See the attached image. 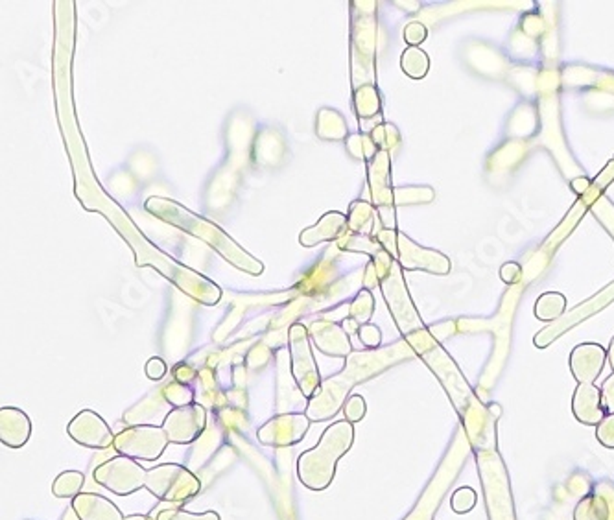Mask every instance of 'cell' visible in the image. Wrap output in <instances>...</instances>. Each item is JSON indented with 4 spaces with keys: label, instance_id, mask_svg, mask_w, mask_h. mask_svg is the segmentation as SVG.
<instances>
[{
    "label": "cell",
    "instance_id": "cell-1",
    "mask_svg": "<svg viewBox=\"0 0 614 520\" xmlns=\"http://www.w3.org/2000/svg\"><path fill=\"white\" fill-rule=\"evenodd\" d=\"M419 355L423 356L425 364L432 369V373L438 377L449 398L452 400V406L460 415V425L465 430L472 452L496 451L498 419L492 418L487 404L482 402V398L469 386L452 356L439 345L438 340L430 344L427 349H423Z\"/></svg>",
    "mask_w": 614,
    "mask_h": 520
},
{
    "label": "cell",
    "instance_id": "cell-2",
    "mask_svg": "<svg viewBox=\"0 0 614 520\" xmlns=\"http://www.w3.org/2000/svg\"><path fill=\"white\" fill-rule=\"evenodd\" d=\"M355 429L349 421L333 423L314 449L304 451L297 460V478L311 491H325L336 476L338 462L351 451Z\"/></svg>",
    "mask_w": 614,
    "mask_h": 520
},
{
    "label": "cell",
    "instance_id": "cell-3",
    "mask_svg": "<svg viewBox=\"0 0 614 520\" xmlns=\"http://www.w3.org/2000/svg\"><path fill=\"white\" fill-rule=\"evenodd\" d=\"M489 520H517L513 491L502 454L496 451L474 452Z\"/></svg>",
    "mask_w": 614,
    "mask_h": 520
},
{
    "label": "cell",
    "instance_id": "cell-4",
    "mask_svg": "<svg viewBox=\"0 0 614 520\" xmlns=\"http://www.w3.org/2000/svg\"><path fill=\"white\" fill-rule=\"evenodd\" d=\"M157 500L168 504H183L194 498L199 489V478L179 463H161L148 469L146 485H144Z\"/></svg>",
    "mask_w": 614,
    "mask_h": 520
},
{
    "label": "cell",
    "instance_id": "cell-5",
    "mask_svg": "<svg viewBox=\"0 0 614 520\" xmlns=\"http://www.w3.org/2000/svg\"><path fill=\"white\" fill-rule=\"evenodd\" d=\"M376 237L382 248L389 255H393L406 270H423V271H430L438 275H447L450 271V260L445 255H441L439 251L418 246L416 242H412L402 233L384 229V231H378Z\"/></svg>",
    "mask_w": 614,
    "mask_h": 520
},
{
    "label": "cell",
    "instance_id": "cell-6",
    "mask_svg": "<svg viewBox=\"0 0 614 520\" xmlns=\"http://www.w3.org/2000/svg\"><path fill=\"white\" fill-rule=\"evenodd\" d=\"M290 356H291V375L299 391L306 398H314L322 389V377L312 355L309 329L295 324L290 329Z\"/></svg>",
    "mask_w": 614,
    "mask_h": 520
},
{
    "label": "cell",
    "instance_id": "cell-7",
    "mask_svg": "<svg viewBox=\"0 0 614 520\" xmlns=\"http://www.w3.org/2000/svg\"><path fill=\"white\" fill-rule=\"evenodd\" d=\"M168 445L170 441L163 427L139 425L117 434L113 449L119 456L137 462H157Z\"/></svg>",
    "mask_w": 614,
    "mask_h": 520
},
{
    "label": "cell",
    "instance_id": "cell-8",
    "mask_svg": "<svg viewBox=\"0 0 614 520\" xmlns=\"http://www.w3.org/2000/svg\"><path fill=\"white\" fill-rule=\"evenodd\" d=\"M148 469H144L137 460L126 456H115L92 472V478L101 487L110 489L119 496H128L141 491L146 485Z\"/></svg>",
    "mask_w": 614,
    "mask_h": 520
},
{
    "label": "cell",
    "instance_id": "cell-9",
    "mask_svg": "<svg viewBox=\"0 0 614 520\" xmlns=\"http://www.w3.org/2000/svg\"><path fill=\"white\" fill-rule=\"evenodd\" d=\"M614 301V282H610L609 286H605L601 292H598L596 295H592L590 299H587L585 302H579L577 306H574L572 310L565 312V316L559 318L557 322H554L552 325L545 327L543 331H539L534 336V345L537 349H546L548 345H552L556 340H559L566 331L574 329L576 325L583 324L585 320L592 318L594 314H598L599 310L607 308L610 302Z\"/></svg>",
    "mask_w": 614,
    "mask_h": 520
},
{
    "label": "cell",
    "instance_id": "cell-10",
    "mask_svg": "<svg viewBox=\"0 0 614 520\" xmlns=\"http://www.w3.org/2000/svg\"><path fill=\"white\" fill-rule=\"evenodd\" d=\"M207 427V413L199 404H186L174 408L166 413L163 429L172 445H190L205 432Z\"/></svg>",
    "mask_w": 614,
    "mask_h": 520
},
{
    "label": "cell",
    "instance_id": "cell-11",
    "mask_svg": "<svg viewBox=\"0 0 614 520\" xmlns=\"http://www.w3.org/2000/svg\"><path fill=\"white\" fill-rule=\"evenodd\" d=\"M311 429V419L302 413H282L277 415V418L270 419L264 423L259 432L257 440L264 447H273V449H284L291 447L302 441Z\"/></svg>",
    "mask_w": 614,
    "mask_h": 520
},
{
    "label": "cell",
    "instance_id": "cell-12",
    "mask_svg": "<svg viewBox=\"0 0 614 520\" xmlns=\"http://www.w3.org/2000/svg\"><path fill=\"white\" fill-rule=\"evenodd\" d=\"M67 434L85 449L106 451L115 443V434L111 432L110 425L92 409L79 411L69 423Z\"/></svg>",
    "mask_w": 614,
    "mask_h": 520
},
{
    "label": "cell",
    "instance_id": "cell-13",
    "mask_svg": "<svg viewBox=\"0 0 614 520\" xmlns=\"http://www.w3.org/2000/svg\"><path fill=\"white\" fill-rule=\"evenodd\" d=\"M605 360L607 351L599 344L594 342L579 344L572 349L568 358L570 373L577 380V384H594L603 371Z\"/></svg>",
    "mask_w": 614,
    "mask_h": 520
},
{
    "label": "cell",
    "instance_id": "cell-14",
    "mask_svg": "<svg viewBox=\"0 0 614 520\" xmlns=\"http://www.w3.org/2000/svg\"><path fill=\"white\" fill-rule=\"evenodd\" d=\"M574 520H614V483L598 482L592 493L577 502Z\"/></svg>",
    "mask_w": 614,
    "mask_h": 520
},
{
    "label": "cell",
    "instance_id": "cell-15",
    "mask_svg": "<svg viewBox=\"0 0 614 520\" xmlns=\"http://www.w3.org/2000/svg\"><path fill=\"white\" fill-rule=\"evenodd\" d=\"M572 413L577 423L598 427L607 418L601 389L594 384H577L572 397Z\"/></svg>",
    "mask_w": 614,
    "mask_h": 520
},
{
    "label": "cell",
    "instance_id": "cell-16",
    "mask_svg": "<svg viewBox=\"0 0 614 520\" xmlns=\"http://www.w3.org/2000/svg\"><path fill=\"white\" fill-rule=\"evenodd\" d=\"M309 334L314 340V345L318 347V351H322L327 356L347 358L353 355V344L342 325L329 324V322H316L311 327Z\"/></svg>",
    "mask_w": 614,
    "mask_h": 520
},
{
    "label": "cell",
    "instance_id": "cell-17",
    "mask_svg": "<svg viewBox=\"0 0 614 520\" xmlns=\"http://www.w3.org/2000/svg\"><path fill=\"white\" fill-rule=\"evenodd\" d=\"M70 507L78 520H124V515L115 502L96 493H79L72 498Z\"/></svg>",
    "mask_w": 614,
    "mask_h": 520
},
{
    "label": "cell",
    "instance_id": "cell-18",
    "mask_svg": "<svg viewBox=\"0 0 614 520\" xmlns=\"http://www.w3.org/2000/svg\"><path fill=\"white\" fill-rule=\"evenodd\" d=\"M32 436V423L28 415L19 408L0 409V441L5 447L21 449Z\"/></svg>",
    "mask_w": 614,
    "mask_h": 520
},
{
    "label": "cell",
    "instance_id": "cell-19",
    "mask_svg": "<svg viewBox=\"0 0 614 520\" xmlns=\"http://www.w3.org/2000/svg\"><path fill=\"white\" fill-rule=\"evenodd\" d=\"M349 224V218L342 213H329L325 215L314 228L306 229L301 233V244L306 248H312L318 242H327V240H334L336 237H340V233L344 231V228Z\"/></svg>",
    "mask_w": 614,
    "mask_h": 520
},
{
    "label": "cell",
    "instance_id": "cell-20",
    "mask_svg": "<svg viewBox=\"0 0 614 520\" xmlns=\"http://www.w3.org/2000/svg\"><path fill=\"white\" fill-rule=\"evenodd\" d=\"M566 312V297L559 292H546L543 293L534 308V314L541 322H557L565 316Z\"/></svg>",
    "mask_w": 614,
    "mask_h": 520
},
{
    "label": "cell",
    "instance_id": "cell-21",
    "mask_svg": "<svg viewBox=\"0 0 614 520\" xmlns=\"http://www.w3.org/2000/svg\"><path fill=\"white\" fill-rule=\"evenodd\" d=\"M400 67L412 80H423L429 74L430 59H429L425 50H421L418 47H409L402 52Z\"/></svg>",
    "mask_w": 614,
    "mask_h": 520
},
{
    "label": "cell",
    "instance_id": "cell-22",
    "mask_svg": "<svg viewBox=\"0 0 614 520\" xmlns=\"http://www.w3.org/2000/svg\"><path fill=\"white\" fill-rule=\"evenodd\" d=\"M85 474L79 471H63L52 483V494L58 498H76L83 493Z\"/></svg>",
    "mask_w": 614,
    "mask_h": 520
},
{
    "label": "cell",
    "instance_id": "cell-23",
    "mask_svg": "<svg viewBox=\"0 0 614 520\" xmlns=\"http://www.w3.org/2000/svg\"><path fill=\"white\" fill-rule=\"evenodd\" d=\"M355 103H356V113L360 119H371L380 113V98L375 87L365 85L356 90L355 94Z\"/></svg>",
    "mask_w": 614,
    "mask_h": 520
},
{
    "label": "cell",
    "instance_id": "cell-24",
    "mask_svg": "<svg viewBox=\"0 0 614 520\" xmlns=\"http://www.w3.org/2000/svg\"><path fill=\"white\" fill-rule=\"evenodd\" d=\"M590 211L603 229L614 239V205L609 201V197L603 194L598 196L590 205Z\"/></svg>",
    "mask_w": 614,
    "mask_h": 520
},
{
    "label": "cell",
    "instance_id": "cell-25",
    "mask_svg": "<svg viewBox=\"0 0 614 520\" xmlns=\"http://www.w3.org/2000/svg\"><path fill=\"white\" fill-rule=\"evenodd\" d=\"M373 308H375V301H373L371 292L362 290V292L358 293V297L353 301L349 314H351V318L356 320L358 324L367 325V322H369L371 316H373Z\"/></svg>",
    "mask_w": 614,
    "mask_h": 520
},
{
    "label": "cell",
    "instance_id": "cell-26",
    "mask_svg": "<svg viewBox=\"0 0 614 520\" xmlns=\"http://www.w3.org/2000/svg\"><path fill=\"white\" fill-rule=\"evenodd\" d=\"M478 494L472 487H458L450 496V507L458 515H465L476 507Z\"/></svg>",
    "mask_w": 614,
    "mask_h": 520
},
{
    "label": "cell",
    "instance_id": "cell-27",
    "mask_svg": "<svg viewBox=\"0 0 614 520\" xmlns=\"http://www.w3.org/2000/svg\"><path fill=\"white\" fill-rule=\"evenodd\" d=\"M373 222V209L365 201H355L349 213V226L353 231H364Z\"/></svg>",
    "mask_w": 614,
    "mask_h": 520
},
{
    "label": "cell",
    "instance_id": "cell-28",
    "mask_svg": "<svg viewBox=\"0 0 614 520\" xmlns=\"http://www.w3.org/2000/svg\"><path fill=\"white\" fill-rule=\"evenodd\" d=\"M157 520H220V515L217 511L190 513L183 509H164L159 513Z\"/></svg>",
    "mask_w": 614,
    "mask_h": 520
},
{
    "label": "cell",
    "instance_id": "cell-29",
    "mask_svg": "<svg viewBox=\"0 0 614 520\" xmlns=\"http://www.w3.org/2000/svg\"><path fill=\"white\" fill-rule=\"evenodd\" d=\"M164 397H166V400H168L172 406H175V408L192 404V400H194V393H192V389H190L188 386H185V384H179V382H172V384H168V386L164 387Z\"/></svg>",
    "mask_w": 614,
    "mask_h": 520
},
{
    "label": "cell",
    "instance_id": "cell-30",
    "mask_svg": "<svg viewBox=\"0 0 614 520\" xmlns=\"http://www.w3.org/2000/svg\"><path fill=\"white\" fill-rule=\"evenodd\" d=\"M371 139L376 146L382 148V152L386 150H391L397 143H398V132L395 126L391 124H378L373 133H371Z\"/></svg>",
    "mask_w": 614,
    "mask_h": 520
},
{
    "label": "cell",
    "instance_id": "cell-31",
    "mask_svg": "<svg viewBox=\"0 0 614 520\" xmlns=\"http://www.w3.org/2000/svg\"><path fill=\"white\" fill-rule=\"evenodd\" d=\"M365 411H367V406H365V398L362 395H353L347 398L345 406H344V413H345V421L349 423H360L364 418H365Z\"/></svg>",
    "mask_w": 614,
    "mask_h": 520
},
{
    "label": "cell",
    "instance_id": "cell-32",
    "mask_svg": "<svg viewBox=\"0 0 614 520\" xmlns=\"http://www.w3.org/2000/svg\"><path fill=\"white\" fill-rule=\"evenodd\" d=\"M596 440L601 447L614 451V413L607 415V418L596 427Z\"/></svg>",
    "mask_w": 614,
    "mask_h": 520
},
{
    "label": "cell",
    "instance_id": "cell-33",
    "mask_svg": "<svg viewBox=\"0 0 614 520\" xmlns=\"http://www.w3.org/2000/svg\"><path fill=\"white\" fill-rule=\"evenodd\" d=\"M427 39V28L421 23H409L404 28V41L409 47H419Z\"/></svg>",
    "mask_w": 614,
    "mask_h": 520
},
{
    "label": "cell",
    "instance_id": "cell-34",
    "mask_svg": "<svg viewBox=\"0 0 614 520\" xmlns=\"http://www.w3.org/2000/svg\"><path fill=\"white\" fill-rule=\"evenodd\" d=\"M358 336H360V342H362L365 347H369V349H376V347H380V344H382V333H380V329L375 327V325H369V324L360 327Z\"/></svg>",
    "mask_w": 614,
    "mask_h": 520
},
{
    "label": "cell",
    "instance_id": "cell-35",
    "mask_svg": "<svg viewBox=\"0 0 614 520\" xmlns=\"http://www.w3.org/2000/svg\"><path fill=\"white\" fill-rule=\"evenodd\" d=\"M523 277V266L519 262H505L500 268V279L505 284H515Z\"/></svg>",
    "mask_w": 614,
    "mask_h": 520
},
{
    "label": "cell",
    "instance_id": "cell-36",
    "mask_svg": "<svg viewBox=\"0 0 614 520\" xmlns=\"http://www.w3.org/2000/svg\"><path fill=\"white\" fill-rule=\"evenodd\" d=\"M599 389H601V398H603V406H605L607 415L614 413V373L603 382V386Z\"/></svg>",
    "mask_w": 614,
    "mask_h": 520
},
{
    "label": "cell",
    "instance_id": "cell-37",
    "mask_svg": "<svg viewBox=\"0 0 614 520\" xmlns=\"http://www.w3.org/2000/svg\"><path fill=\"white\" fill-rule=\"evenodd\" d=\"M146 375L150 380H161L164 378L166 375V364L163 362V358L155 356V358H150L148 364H146Z\"/></svg>",
    "mask_w": 614,
    "mask_h": 520
},
{
    "label": "cell",
    "instance_id": "cell-38",
    "mask_svg": "<svg viewBox=\"0 0 614 520\" xmlns=\"http://www.w3.org/2000/svg\"><path fill=\"white\" fill-rule=\"evenodd\" d=\"M612 179H614V161H610V163L607 164V168L594 179L592 188H594L598 194H601Z\"/></svg>",
    "mask_w": 614,
    "mask_h": 520
},
{
    "label": "cell",
    "instance_id": "cell-39",
    "mask_svg": "<svg viewBox=\"0 0 614 520\" xmlns=\"http://www.w3.org/2000/svg\"><path fill=\"white\" fill-rule=\"evenodd\" d=\"M378 217H380V222L384 226V229H391L395 231L397 228V222H395V209L389 205H382L380 209H378Z\"/></svg>",
    "mask_w": 614,
    "mask_h": 520
},
{
    "label": "cell",
    "instance_id": "cell-40",
    "mask_svg": "<svg viewBox=\"0 0 614 520\" xmlns=\"http://www.w3.org/2000/svg\"><path fill=\"white\" fill-rule=\"evenodd\" d=\"M572 190L577 194V196H585L590 188H592V183L587 179V177H576L572 183H570Z\"/></svg>",
    "mask_w": 614,
    "mask_h": 520
},
{
    "label": "cell",
    "instance_id": "cell-41",
    "mask_svg": "<svg viewBox=\"0 0 614 520\" xmlns=\"http://www.w3.org/2000/svg\"><path fill=\"white\" fill-rule=\"evenodd\" d=\"M342 327H344V331H345L347 334H355V333H358V331H360V327H362V325H360L356 320H353V318L349 316L347 320H344Z\"/></svg>",
    "mask_w": 614,
    "mask_h": 520
},
{
    "label": "cell",
    "instance_id": "cell-42",
    "mask_svg": "<svg viewBox=\"0 0 614 520\" xmlns=\"http://www.w3.org/2000/svg\"><path fill=\"white\" fill-rule=\"evenodd\" d=\"M487 408H489V411L492 413V418H494V419H500V415H502V408H500V404H498V402H489V404H487Z\"/></svg>",
    "mask_w": 614,
    "mask_h": 520
},
{
    "label": "cell",
    "instance_id": "cell-43",
    "mask_svg": "<svg viewBox=\"0 0 614 520\" xmlns=\"http://www.w3.org/2000/svg\"><path fill=\"white\" fill-rule=\"evenodd\" d=\"M607 360H609L610 369H612V373H614V336H612L610 345H609V351H607Z\"/></svg>",
    "mask_w": 614,
    "mask_h": 520
},
{
    "label": "cell",
    "instance_id": "cell-44",
    "mask_svg": "<svg viewBox=\"0 0 614 520\" xmlns=\"http://www.w3.org/2000/svg\"><path fill=\"white\" fill-rule=\"evenodd\" d=\"M124 520H155L152 515H128Z\"/></svg>",
    "mask_w": 614,
    "mask_h": 520
}]
</instances>
